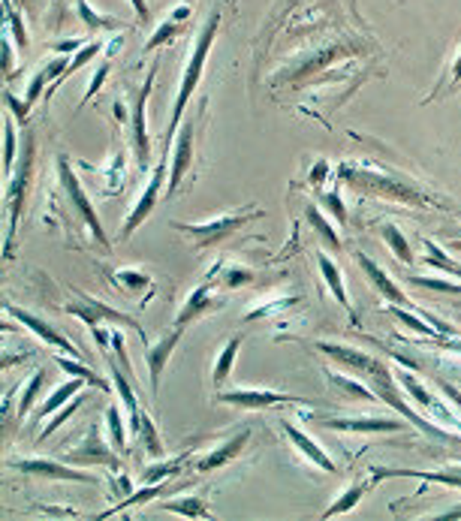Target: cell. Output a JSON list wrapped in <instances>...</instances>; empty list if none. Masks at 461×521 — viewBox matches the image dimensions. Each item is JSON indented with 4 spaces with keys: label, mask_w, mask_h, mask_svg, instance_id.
Returning a JSON list of instances; mask_svg holds the SVG:
<instances>
[{
    "label": "cell",
    "mask_w": 461,
    "mask_h": 521,
    "mask_svg": "<svg viewBox=\"0 0 461 521\" xmlns=\"http://www.w3.org/2000/svg\"><path fill=\"white\" fill-rule=\"evenodd\" d=\"M218 34H220V4H214L211 12L205 15L203 28H199L187 64H184L181 85H179V94H175L172 114H169V127H166V139H163V157H166V151H172L175 136H179V130L184 124V121H181L184 109H187L190 97H194V91L199 88V79H203V70H205V60H209V51H211L214 40H218Z\"/></svg>",
    "instance_id": "obj_1"
},
{
    "label": "cell",
    "mask_w": 461,
    "mask_h": 521,
    "mask_svg": "<svg viewBox=\"0 0 461 521\" xmlns=\"http://www.w3.org/2000/svg\"><path fill=\"white\" fill-rule=\"evenodd\" d=\"M371 389L378 392V398H380V404H389L392 410H398L401 416L407 419V422H413L419 428L422 434H428V437H437V440H443V443H461L456 434H449V431H443L441 425H434L432 419H422L417 410L410 407V404L404 401L401 398V386H398V380H395V371L383 362L380 365V371L378 374H371Z\"/></svg>",
    "instance_id": "obj_2"
},
{
    "label": "cell",
    "mask_w": 461,
    "mask_h": 521,
    "mask_svg": "<svg viewBox=\"0 0 461 521\" xmlns=\"http://www.w3.org/2000/svg\"><path fill=\"white\" fill-rule=\"evenodd\" d=\"M34 148H36L34 133H25V142H21V151H19V170H12L10 187H6V257L12 254V235H15V226H19L21 209H25L30 175H34Z\"/></svg>",
    "instance_id": "obj_3"
},
{
    "label": "cell",
    "mask_w": 461,
    "mask_h": 521,
    "mask_svg": "<svg viewBox=\"0 0 461 521\" xmlns=\"http://www.w3.org/2000/svg\"><path fill=\"white\" fill-rule=\"evenodd\" d=\"M341 181H347L350 187L362 190V193H380L386 199H398V202H410V205H437L432 196H425L422 190L410 187L401 178H383L378 172H362L353 170V166H341Z\"/></svg>",
    "instance_id": "obj_4"
},
{
    "label": "cell",
    "mask_w": 461,
    "mask_h": 521,
    "mask_svg": "<svg viewBox=\"0 0 461 521\" xmlns=\"http://www.w3.org/2000/svg\"><path fill=\"white\" fill-rule=\"evenodd\" d=\"M259 217H263V209H248V211H235V214H224V217L205 220V224H179V220H175L172 229L190 235V239H194V248L203 250V248H218V244H224L229 235L238 233L244 224L259 220Z\"/></svg>",
    "instance_id": "obj_5"
},
{
    "label": "cell",
    "mask_w": 461,
    "mask_h": 521,
    "mask_svg": "<svg viewBox=\"0 0 461 521\" xmlns=\"http://www.w3.org/2000/svg\"><path fill=\"white\" fill-rule=\"evenodd\" d=\"M58 178H60V184H64V193H67V199H70L73 211L79 214L82 224L91 229V235H94V241H97L103 250H112V241L106 239L103 224H99V214H97L94 205H91V196L84 193V187H82L79 175L73 172V166H70V160H67V157H58Z\"/></svg>",
    "instance_id": "obj_6"
},
{
    "label": "cell",
    "mask_w": 461,
    "mask_h": 521,
    "mask_svg": "<svg viewBox=\"0 0 461 521\" xmlns=\"http://www.w3.org/2000/svg\"><path fill=\"white\" fill-rule=\"evenodd\" d=\"M76 298L79 302H73V304H64V313H70V317H79L84 320L91 328L94 326H124V328H133V332H139V338L145 341V328L142 323L136 317H130V313L124 311H118V308H112V304H106V302H99V298H91V296H84L82 289H73Z\"/></svg>",
    "instance_id": "obj_7"
},
{
    "label": "cell",
    "mask_w": 461,
    "mask_h": 521,
    "mask_svg": "<svg viewBox=\"0 0 461 521\" xmlns=\"http://www.w3.org/2000/svg\"><path fill=\"white\" fill-rule=\"evenodd\" d=\"M12 470L25 473V477H43V479H67L82 482V485H99V479L91 470H82L70 462H55V458H10L6 462Z\"/></svg>",
    "instance_id": "obj_8"
},
{
    "label": "cell",
    "mask_w": 461,
    "mask_h": 521,
    "mask_svg": "<svg viewBox=\"0 0 461 521\" xmlns=\"http://www.w3.org/2000/svg\"><path fill=\"white\" fill-rule=\"evenodd\" d=\"M218 401L238 410H272L283 407V404H307L305 398L274 392V389H220Z\"/></svg>",
    "instance_id": "obj_9"
},
{
    "label": "cell",
    "mask_w": 461,
    "mask_h": 521,
    "mask_svg": "<svg viewBox=\"0 0 461 521\" xmlns=\"http://www.w3.org/2000/svg\"><path fill=\"white\" fill-rule=\"evenodd\" d=\"M169 175V157L160 160L157 166L151 170V178L148 184H145V190L139 193V199H136V205L130 209L127 214V220H124V229H121V239H130V235L136 233L142 224H145V217L157 209V199H160V190H163V178Z\"/></svg>",
    "instance_id": "obj_10"
},
{
    "label": "cell",
    "mask_w": 461,
    "mask_h": 521,
    "mask_svg": "<svg viewBox=\"0 0 461 521\" xmlns=\"http://www.w3.org/2000/svg\"><path fill=\"white\" fill-rule=\"evenodd\" d=\"M118 455L121 452L112 446V443H106L103 437L94 425H91V431L82 437L79 446L70 449L64 455V462H70L76 467H88V464H103V467H112V470H118Z\"/></svg>",
    "instance_id": "obj_11"
},
{
    "label": "cell",
    "mask_w": 461,
    "mask_h": 521,
    "mask_svg": "<svg viewBox=\"0 0 461 521\" xmlns=\"http://www.w3.org/2000/svg\"><path fill=\"white\" fill-rule=\"evenodd\" d=\"M194 118H187L179 130V136H175L172 142V160H169V187H166V196L163 199H172L179 193L184 175L190 172V163H194Z\"/></svg>",
    "instance_id": "obj_12"
},
{
    "label": "cell",
    "mask_w": 461,
    "mask_h": 521,
    "mask_svg": "<svg viewBox=\"0 0 461 521\" xmlns=\"http://www.w3.org/2000/svg\"><path fill=\"white\" fill-rule=\"evenodd\" d=\"M154 75H157V64H151L148 75H145V85L133 106V154L142 172L151 166V139H148V124H145V106H148V97L154 88Z\"/></svg>",
    "instance_id": "obj_13"
},
{
    "label": "cell",
    "mask_w": 461,
    "mask_h": 521,
    "mask_svg": "<svg viewBox=\"0 0 461 521\" xmlns=\"http://www.w3.org/2000/svg\"><path fill=\"white\" fill-rule=\"evenodd\" d=\"M314 347H317L322 356H329L335 365L347 367V371L359 374V377H371V374L380 371V359L368 356V352L356 350V347H344V343H329V341H314Z\"/></svg>",
    "instance_id": "obj_14"
},
{
    "label": "cell",
    "mask_w": 461,
    "mask_h": 521,
    "mask_svg": "<svg viewBox=\"0 0 461 521\" xmlns=\"http://www.w3.org/2000/svg\"><path fill=\"white\" fill-rule=\"evenodd\" d=\"M227 304L224 296H218V283H203V287H196L194 293L187 296V302L181 304L179 317H175V328H187L190 323H196L199 317H205V313L211 311H220Z\"/></svg>",
    "instance_id": "obj_15"
},
{
    "label": "cell",
    "mask_w": 461,
    "mask_h": 521,
    "mask_svg": "<svg viewBox=\"0 0 461 521\" xmlns=\"http://www.w3.org/2000/svg\"><path fill=\"white\" fill-rule=\"evenodd\" d=\"M322 428H332V431H347V434H398L407 431L401 419H386V416H356V419H326L317 416Z\"/></svg>",
    "instance_id": "obj_16"
},
{
    "label": "cell",
    "mask_w": 461,
    "mask_h": 521,
    "mask_svg": "<svg viewBox=\"0 0 461 521\" xmlns=\"http://www.w3.org/2000/svg\"><path fill=\"white\" fill-rule=\"evenodd\" d=\"M374 479H419L428 485H449L461 488V464L456 467H443V470H410V467H374L371 470Z\"/></svg>",
    "instance_id": "obj_17"
},
{
    "label": "cell",
    "mask_w": 461,
    "mask_h": 521,
    "mask_svg": "<svg viewBox=\"0 0 461 521\" xmlns=\"http://www.w3.org/2000/svg\"><path fill=\"white\" fill-rule=\"evenodd\" d=\"M4 311L10 313V317L19 320L21 326H28L30 332H34L40 341L49 343V347H55V350H60V352H67V356H79V350H76V343H73V341H67L64 335L58 332V328H52L49 323H45V320L36 317V313H30V311H25V308H15V304H10V302L4 304Z\"/></svg>",
    "instance_id": "obj_18"
},
{
    "label": "cell",
    "mask_w": 461,
    "mask_h": 521,
    "mask_svg": "<svg viewBox=\"0 0 461 521\" xmlns=\"http://www.w3.org/2000/svg\"><path fill=\"white\" fill-rule=\"evenodd\" d=\"M281 431L287 434V440L293 443V446L302 452V455L307 458V462L311 464H317L320 470H326V473H335L338 470V464L332 462V455H329L326 449L320 446L317 440H314V437H307L302 428H296L293 422H290V419H281Z\"/></svg>",
    "instance_id": "obj_19"
},
{
    "label": "cell",
    "mask_w": 461,
    "mask_h": 521,
    "mask_svg": "<svg viewBox=\"0 0 461 521\" xmlns=\"http://www.w3.org/2000/svg\"><path fill=\"white\" fill-rule=\"evenodd\" d=\"M248 437H250V431H238L235 437H227L220 446H214L205 452V455L196 458V470L209 473V470H220V467H227L229 462H235V458L242 455V449L248 446Z\"/></svg>",
    "instance_id": "obj_20"
},
{
    "label": "cell",
    "mask_w": 461,
    "mask_h": 521,
    "mask_svg": "<svg viewBox=\"0 0 461 521\" xmlns=\"http://www.w3.org/2000/svg\"><path fill=\"white\" fill-rule=\"evenodd\" d=\"M181 332L184 328H175L172 335H166V338L160 343H154V347L151 343H145V365H148V377H151V398H157V392H160V374H163L172 350L179 347Z\"/></svg>",
    "instance_id": "obj_21"
},
{
    "label": "cell",
    "mask_w": 461,
    "mask_h": 521,
    "mask_svg": "<svg viewBox=\"0 0 461 521\" xmlns=\"http://www.w3.org/2000/svg\"><path fill=\"white\" fill-rule=\"evenodd\" d=\"M356 263L362 265V272L368 274V280L374 283V287L380 289V296L386 298L389 304H401V308H413V311H419L417 304H410V298H407L401 289H398V283L389 278L386 272H383V268L374 263L371 257H365V254H356Z\"/></svg>",
    "instance_id": "obj_22"
},
{
    "label": "cell",
    "mask_w": 461,
    "mask_h": 521,
    "mask_svg": "<svg viewBox=\"0 0 461 521\" xmlns=\"http://www.w3.org/2000/svg\"><path fill=\"white\" fill-rule=\"evenodd\" d=\"M317 265H320V274H322V280H326V287L332 289V296H335V302L341 304L344 311H347V317L356 323V308L350 304V296H347V287H344V274H341V268L335 265V259L326 254V250H317Z\"/></svg>",
    "instance_id": "obj_23"
},
{
    "label": "cell",
    "mask_w": 461,
    "mask_h": 521,
    "mask_svg": "<svg viewBox=\"0 0 461 521\" xmlns=\"http://www.w3.org/2000/svg\"><path fill=\"white\" fill-rule=\"evenodd\" d=\"M242 343H244V335H233L227 343H224V350L218 352V359H214V371H211V383H214V389H227V380H229V374H233V367H235V359H238V352H242Z\"/></svg>",
    "instance_id": "obj_24"
},
{
    "label": "cell",
    "mask_w": 461,
    "mask_h": 521,
    "mask_svg": "<svg viewBox=\"0 0 461 521\" xmlns=\"http://www.w3.org/2000/svg\"><path fill=\"white\" fill-rule=\"evenodd\" d=\"M322 374H326L329 386L338 389V392H341L344 398H353V401H368V404L380 401L378 392H374V389H368L365 383H359L356 377H344V374H335V371H329V367H322Z\"/></svg>",
    "instance_id": "obj_25"
},
{
    "label": "cell",
    "mask_w": 461,
    "mask_h": 521,
    "mask_svg": "<svg viewBox=\"0 0 461 521\" xmlns=\"http://www.w3.org/2000/svg\"><path fill=\"white\" fill-rule=\"evenodd\" d=\"M395 380H398V386L404 389L407 395L413 398V401L419 404V407H425V410H434V416H447L449 419V413L441 407V404L434 401L432 398V392H425V386H422V383L413 377L410 371H395Z\"/></svg>",
    "instance_id": "obj_26"
},
{
    "label": "cell",
    "mask_w": 461,
    "mask_h": 521,
    "mask_svg": "<svg viewBox=\"0 0 461 521\" xmlns=\"http://www.w3.org/2000/svg\"><path fill=\"white\" fill-rule=\"evenodd\" d=\"M88 386V380H82V377H73V380H67L64 386H58L55 392H52L45 401L40 404V410H36V416L40 419H45V416H52V413H58L64 404H70L76 395L82 392V389Z\"/></svg>",
    "instance_id": "obj_27"
},
{
    "label": "cell",
    "mask_w": 461,
    "mask_h": 521,
    "mask_svg": "<svg viewBox=\"0 0 461 521\" xmlns=\"http://www.w3.org/2000/svg\"><path fill=\"white\" fill-rule=\"evenodd\" d=\"M371 485H374V482H356V485H347L341 492V497H335V501L329 503V509L322 512L320 518H338V516H344V512L356 509L359 503H362V497L371 492Z\"/></svg>",
    "instance_id": "obj_28"
},
{
    "label": "cell",
    "mask_w": 461,
    "mask_h": 521,
    "mask_svg": "<svg viewBox=\"0 0 461 521\" xmlns=\"http://www.w3.org/2000/svg\"><path fill=\"white\" fill-rule=\"evenodd\" d=\"M179 488H181V482H179V485H166V482H148V488H142V492H133L130 497H124L118 507L109 509V512H103L99 518H109V516H115V512H121V509H127V507H145V503L157 501V497H163L169 492H179Z\"/></svg>",
    "instance_id": "obj_29"
},
{
    "label": "cell",
    "mask_w": 461,
    "mask_h": 521,
    "mask_svg": "<svg viewBox=\"0 0 461 521\" xmlns=\"http://www.w3.org/2000/svg\"><path fill=\"white\" fill-rule=\"evenodd\" d=\"M64 70H67V60H64V58L49 60V64L36 70V75L30 79V85H28V94H25V106H28V109L36 103V99H40V91H43L45 85H52V82H55Z\"/></svg>",
    "instance_id": "obj_30"
},
{
    "label": "cell",
    "mask_w": 461,
    "mask_h": 521,
    "mask_svg": "<svg viewBox=\"0 0 461 521\" xmlns=\"http://www.w3.org/2000/svg\"><path fill=\"white\" fill-rule=\"evenodd\" d=\"M305 217H307V226H311L314 233H317L320 239H322V244H329V248H332L335 254L344 248V244H341V235H338V233H335V226H332V220H329L326 214H322V211L317 209V205H307V209H305Z\"/></svg>",
    "instance_id": "obj_31"
},
{
    "label": "cell",
    "mask_w": 461,
    "mask_h": 521,
    "mask_svg": "<svg viewBox=\"0 0 461 521\" xmlns=\"http://www.w3.org/2000/svg\"><path fill=\"white\" fill-rule=\"evenodd\" d=\"M55 362H58V367H60L64 374H73V377L88 380V386H97L99 392H112L109 383H106L103 377H97V371H91V367L84 365V362H79V356H67V352H60Z\"/></svg>",
    "instance_id": "obj_32"
},
{
    "label": "cell",
    "mask_w": 461,
    "mask_h": 521,
    "mask_svg": "<svg viewBox=\"0 0 461 521\" xmlns=\"http://www.w3.org/2000/svg\"><path fill=\"white\" fill-rule=\"evenodd\" d=\"M389 317H395L404 328H410V332H417V335H422V338H428V341H432L434 335H441L432 323H428L425 317H422L419 311L413 313V308H401V304H392V308H389Z\"/></svg>",
    "instance_id": "obj_33"
},
{
    "label": "cell",
    "mask_w": 461,
    "mask_h": 521,
    "mask_svg": "<svg viewBox=\"0 0 461 521\" xmlns=\"http://www.w3.org/2000/svg\"><path fill=\"white\" fill-rule=\"evenodd\" d=\"M163 509L172 512V516H184V518H211L209 503H205L203 497H194V494L175 497V501H163Z\"/></svg>",
    "instance_id": "obj_34"
},
{
    "label": "cell",
    "mask_w": 461,
    "mask_h": 521,
    "mask_svg": "<svg viewBox=\"0 0 461 521\" xmlns=\"http://www.w3.org/2000/svg\"><path fill=\"white\" fill-rule=\"evenodd\" d=\"M425 265L428 268H437V272L449 274V278H461V263H456L447 250L441 248L437 241L425 239Z\"/></svg>",
    "instance_id": "obj_35"
},
{
    "label": "cell",
    "mask_w": 461,
    "mask_h": 521,
    "mask_svg": "<svg viewBox=\"0 0 461 521\" xmlns=\"http://www.w3.org/2000/svg\"><path fill=\"white\" fill-rule=\"evenodd\" d=\"M43 383H45V367H36L34 374H30V380L21 386V401H19V410H15V416H19V422L28 416L30 407L36 404V398L43 392Z\"/></svg>",
    "instance_id": "obj_36"
},
{
    "label": "cell",
    "mask_w": 461,
    "mask_h": 521,
    "mask_svg": "<svg viewBox=\"0 0 461 521\" xmlns=\"http://www.w3.org/2000/svg\"><path fill=\"white\" fill-rule=\"evenodd\" d=\"M380 235H383V241L389 244V250L395 254L398 263L413 265V250H410V244H407L401 229H398L395 224H383V226H380Z\"/></svg>",
    "instance_id": "obj_37"
},
{
    "label": "cell",
    "mask_w": 461,
    "mask_h": 521,
    "mask_svg": "<svg viewBox=\"0 0 461 521\" xmlns=\"http://www.w3.org/2000/svg\"><path fill=\"white\" fill-rule=\"evenodd\" d=\"M99 49H103V43H99V40H94V43H84L82 49H79V55H76V58L70 60V64H67V70L60 73L58 79H55V82H52V85H49V94H45V97H52V94H55V91H58V85H60V82H64V79H70V75H73L76 70H82V67L88 64V60H94Z\"/></svg>",
    "instance_id": "obj_38"
},
{
    "label": "cell",
    "mask_w": 461,
    "mask_h": 521,
    "mask_svg": "<svg viewBox=\"0 0 461 521\" xmlns=\"http://www.w3.org/2000/svg\"><path fill=\"white\" fill-rule=\"evenodd\" d=\"M136 437H139L142 449L148 452L151 458H160V455H163V440H160V431H157V425H154V419L148 416V413H142L139 431H136Z\"/></svg>",
    "instance_id": "obj_39"
},
{
    "label": "cell",
    "mask_w": 461,
    "mask_h": 521,
    "mask_svg": "<svg viewBox=\"0 0 461 521\" xmlns=\"http://www.w3.org/2000/svg\"><path fill=\"white\" fill-rule=\"evenodd\" d=\"M106 425H109V443L124 455L127 452V425H124V416H121L118 404H112V407L106 410Z\"/></svg>",
    "instance_id": "obj_40"
},
{
    "label": "cell",
    "mask_w": 461,
    "mask_h": 521,
    "mask_svg": "<svg viewBox=\"0 0 461 521\" xmlns=\"http://www.w3.org/2000/svg\"><path fill=\"white\" fill-rule=\"evenodd\" d=\"M112 280L118 283L124 293H130V296H136L139 289H148L151 287V278H148V274H142L139 268H127V272L112 274Z\"/></svg>",
    "instance_id": "obj_41"
},
{
    "label": "cell",
    "mask_w": 461,
    "mask_h": 521,
    "mask_svg": "<svg viewBox=\"0 0 461 521\" xmlns=\"http://www.w3.org/2000/svg\"><path fill=\"white\" fill-rule=\"evenodd\" d=\"M179 34H184V25H181V21H175L172 15H169V21H163V25L154 30L151 40L145 43V51H154V49H160V45H169Z\"/></svg>",
    "instance_id": "obj_42"
},
{
    "label": "cell",
    "mask_w": 461,
    "mask_h": 521,
    "mask_svg": "<svg viewBox=\"0 0 461 521\" xmlns=\"http://www.w3.org/2000/svg\"><path fill=\"white\" fill-rule=\"evenodd\" d=\"M15 154H19V136H15V124L6 114L4 118V175H12Z\"/></svg>",
    "instance_id": "obj_43"
},
{
    "label": "cell",
    "mask_w": 461,
    "mask_h": 521,
    "mask_svg": "<svg viewBox=\"0 0 461 521\" xmlns=\"http://www.w3.org/2000/svg\"><path fill=\"white\" fill-rule=\"evenodd\" d=\"M190 458H194V455H190V452H187V455H179V458H172V462L154 464V467H148V470H145V477H142V479H145V482H160V479H169V477H175V473H179L181 467L190 462Z\"/></svg>",
    "instance_id": "obj_44"
},
{
    "label": "cell",
    "mask_w": 461,
    "mask_h": 521,
    "mask_svg": "<svg viewBox=\"0 0 461 521\" xmlns=\"http://www.w3.org/2000/svg\"><path fill=\"white\" fill-rule=\"evenodd\" d=\"M84 401H88V398H84V395L79 392V395H76V398H73V401H70V404H64V407H60V410L55 413V416H52V422H49V425H45V428H43V434H40V437H43V440H49V437H52V434H55V431H58V428H60V425H64V422H67V419H70V416H73V413H76V410H79V407H82V404H84Z\"/></svg>",
    "instance_id": "obj_45"
},
{
    "label": "cell",
    "mask_w": 461,
    "mask_h": 521,
    "mask_svg": "<svg viewBox=\"0 0 461 521\" xmlns=\"http://www.w3.org/2000/svg\"><path fill=\"white\" fill-rule=\"evenodd\" d=\"M76 10H79V15H82V21L84 25H91L94 30H115V28H124V21H118V19H106V15H97L94 10H91L84 0H79L76 4Z\"/></svg>",
    "instance_id": "obj_46"
},
{
    "label": "cell",
    "mask_w": 461,
    "mask_h": 521,
    "mask_svg": "<svg viewBox=\"0 0 461 521\" xmlns=\"http://www.w3.org/2000/svg\"><path fill=\"white\" fill-rule=\"evenodd\" d=\"M407 283L417 289H434V293H452V296H461V287L452 280H441V278H417V274H410Z\"/></svg>",
    "instance_id": "obj_47"
},
{
    "label": "cell",
    "mask_w": 461,
    "mask_h": 521,
    "mask_svg": "<svg viewBox=\"0 0 461 521\" xmlns=\"http://www.w3.org/2000/svg\"><path fill=\"white\" fill-rule=\"evenodd\" d=\"M253 280V272L250 268H244V265H227L224 268V274H220V280H218V287H229V289H238V287H244V283H250Z\"/></svg>",
    "instance_id": "obj_48"
},
{
    "label": "cell",
    "mask_w": 461,
    "mask_h": 521,
    "mask_svg": "<svg viewBox=\"0 0 461 521\" xmlns=\"http://www.w3.org/2000/svg\"><path fill=\"white\" fill-rule=\"evenodd\" d=\"M320 205L326 209V214H332V220L338 226H347V209H344V199L335 193H320Z\"/></svg>",
    "instance_id": "obj_49"
},
{
    "label": "cell",
    "mask_w": 461,
    "mask_h": 521,
    "mask_svg": "<svg viewBox=\"0 0 461 521\" xmlns=\"http://www.w3.org/2000/svg\"><path fill=\"white\" fill-rule=\"evenodd\" d=\"M4 15H6V21H10L12 36L19 40V49H28V30H25V25H21V15L15 12L12 0H4Z\"/></svg>",
    "instance_id": "obj_50"
},
{
    "label": "cell",
    "mask_w": 461,
    "mask_h": 521,
    "mask_svg": "<svg viewBox=\"0 0 461 521\" xmlns=\"http://www.w3.org/2000/svg\"><path fill=\"white\" fill-rule=\"evenodd\" d=\"M106 75H109V60H103V64L97 67V73H94V79H91V85L88 91H84V99H82V106L88 103V99H94L97 97V91L106 85Z\"/></svg>",
    "instance_id": "obj_51"
},
{
    "label": "cell",
    "mask_w": 461,
    "mask_h": 521,
    "mask_svg": "<svg viewBox=\"0 0 461 521\" xmlns=\"http://www.w3.org/2000/svg\"><path fill=\"white\" fill-rule=\"evenodd\" d=\"M4 99H6V106H10V109L15 112V118H19V124H25V118H28V106H25V103L19 106V99L12 97V91H6Z\"/></svg>",
    "instance_id": "obj_52"
},
{
    "label": "cell",
    "mask_w": 461,
    "mask_h": 521,
    "mask_svg": "<svg viewBox=\"0 0 461 521\" xmlns=\"http://www.w3.org/2000/svg\"><path fill=\"white\" fill-rule=\"evenodd\" d=\"M437 386H441V389H443V395H447V398H449V401H452V404H456V407L461 410V392H458V389H456V386H449V383H443V380H441V383H437Z\"/></svg>",
    "instance_id": "obj_53"
},
{
    "label": "cell",
    "mask_w": 461,
    "mask_h": 521,
    "mask_svg": "<svg viewBox=\"0 0 461 521\" xmlns=\"http://www.w3.org/2000/svg\"><path fill=\"white\" fill-rule=\"evenodd\" d=\"M112 482H115V494H118V497H130V494H133V492H130L133 485H130L127 477H118V479H112Z\"/></svg>",
    "instance_id": "obj_54"
},
{
    "label": "cell",
    "mask_w": 461,
    "mask_h": 521,
    "mask_svg": "<svg viewBox=\"0 0 461 521\" xmlns=\"http://www.w3.org/2000/svg\"><path fill=\"white\" fill-rule=\"evenodd\" d=\"M449 79H452V88H458V85H461V51H458V55H456V60H452ZM452 88H449V91H452Z\"/></svg>",
    "instance_id": "obj_55"
},
{
    "label": "cell",
    "mask_w": 461,
    "mask_h": 521,
    "mask_svg": "<svg viewBox=\"0 0 461 521\" xmlns=\"http://www.w3.org/2000/svg\"><path fill=\"white\" fill-rule=\"evenodd\" d=\"M84 40H67V43H58L55 51H60V55H73V49H82Z\"/></svg>",
    "instance_id": "obj_56"
},
{
    "label": "cell",
    "mask_w": 461,
    "mask_h": 521,
    "mask_svg": "<svg viewBox=\"0 0 461 521\" xmlns=\"http://www.w3.org/2000/svg\"><path fill=\"white\" fill-rule=\"evenodd\" d=\"M4 73H6V79H10V73H12V45H10V40H4Z\"/></svg>",
    "instance_id": "obj_57"
},
{
    "label": "cell",
    "mask_w": 461,
    "mask_h": 521,
    "mask_svg": "<svg viewBox=\"0 0 461 521\" xmlns=\"http://www.w3.org/2000/svg\"><path fill=\"white\" fill-rule=\"evenodd\" d=\"M326 175H329V163H326V160H320V163L314 166V175H311V181H314V184H320L322 178H326Z\"/></svg>",
    "instance_id": "obj_58"
},
{
    "label": "cell",
    "mask_w": 461,
    "mask_h": 521,
    "mask_svg": "<svg viewBox=\"0 0 461 521\" xmlns=\"http://www.w3.org/2000/svg\"><path fill=\"white\" fill-rule=\"evenodd\" d=\"M461 518V503L458 507H452L449 512H441V516H432V521H458Z\"/></svg>",
    "instance_id": "obj_59"
},
{
    "label": "cell",
    "mask_w": 461,
    "mask_h": 521,
    "mask_svg": "<svg viewBox=\"0 0 461 521\" xmlns=\"http://www.w3.org/2000/svg\"><path fill=\"white\" fill-rule=\"evenodd\" d=\"M449 422H452V425H456V428H458V431H461V422H458V419H452V416H449Z\"/></svg>",
    "instance_id": "obj_60"
},
{
    "label": "cell",
    "mask_w": 461,
    "mask_h": 521,
    "mask_svg": "<svg viewBox=\"0 0 461 521\" xmlns=\"http://www.w3.org/2000/svg\"><path fill=\"white\" fill-rule=\"evenodd\" d=\"M452 250H461V241H452Z\"/></svg>",
    "instance_id": "obj_61"
},
{
    "label": "cell",
    "mask_w": 461,
    "mask_h": 521,
    "mask_svg": "<svg viewBox=\"0 0 461 521\" xmlns=\"http://www.w3.org/2000/svg\"><path fill=\"white\" fill-rule=\"evenodd\" d=\"M28 4V0H19V6H25Z\"/></svg>",
    "instance_id": "obj_62"
}]
</instances>
